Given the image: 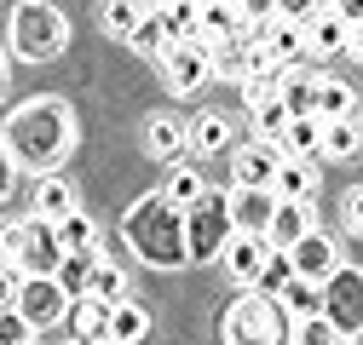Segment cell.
Here are the masks:
<instances>
[{"instance_id": "36", "label": "cell", "mask_w": 363, "mask_h": 345, "mask_svg": "<svg viewBox=\"0 0 363 345\" xmlns=\"http://www.w3.org/2000/svg\"><path fill=\"white\" fill-rule=\"evenodd\" d=\"M133 47H139V52H150V58H167V47H173V40H167V23L150 12V18L139 23V35H133Z\"/></svg>"}, {"instance_id": "42", "label": "cell", "mask_w": 363, "mask_h": 345, "mask_svg": "<svg viewBox=\"0 0 363 345\" xmlns=\"http://www.w3.org/2000/svg\"><path fill=\"white\" fill-rule=\"evenodd\" d=\"M225 6H237V12H242V6H248V0H225Z\"/></svg>"}, {"instance_id": "2", "label": "cell", "mask_w": 363, "mask_h": 345, "mask_svg": "<svg viewBox=\"0 0 363 345\" xmlns=\"http://www.w3.org/2000/svg\"><path fill=\"white\" fill-rule=\"evenodd\" d=\"M121 236L127 247L145 259V265L156 271H179V265H191V230H185V207H173L162 190L139 196L127 207V219H121Z\"/></svg>"}, {"instance_id": "11", "label": "cell", "mask_w": 363, "mask_h": 345, "mask_svg": "<svg viewBox=\"0 0 363 345\" xmlns=\"http://www.w3.org/2000/svg\"><path fill=\"white\" fill-rule=\"evenodd\" d=\"M110 322H116V305H104L93 293L69 305V339L75 345H110Z\"/></svg>"}, {"instance_id": "41", "label": "cell", "mask_w": 363, "mask_h": 345, "mask_svg": "<svg viewBox=\"0 0 363 345\" xmlns=\"http://www.w3.org/2000/svg\"><path fill=\"white\" fill-rule=\"evenodd\" d=\"M352 58H357V64H363V18H357V23H352Z\"/></svg>"}, {"instance_id": "16", "label": "cell", "mask_w": 363, "mask_h": 345, "mask_svg": "<svg viewBox=\"0 0 363 345\" xmlns=\"http://www.w3.org/2000/svg\"><path fill=\"white\" fill-rule=\"evenodd\" d=\"M271 253H277V247H271L265 236H237L231 247H225L219 265H225V276H231V282H259V271H265Z\"/></svg>"}, {"instance_id": "32", "label": "cell", "mask_w": 363, "mask_h": 345, "mask_svg": "<svg viewBox=\"0 0 363 345\" xmlns=\"http://www.w3.org/2000/svg\"><path fill=\"white\" fill-rule=\"evenodd\" d=\"M294 276H300V271H294V259H289V253H271V259H265V271H259V282H254V293H265V299H283Z\"/></svg>"}, {"instance_id": "9", "label": "cell", "mask_w": 363, "mask_h": 345, "mask_svg": "<svg viewBox=\"0 0 363 345\" xmlns=\"http://www.w3.org/2000/svg\"><path fill=\"white\" fill-rule=\"evenodd\" d=\"M283 150L271 139H254L231 156V172H237V190H277V172H283Z\"/></svg>"}, {"instance_id": "1", "label": "cell", "mask_w": 363, "mask_h": 345, "mask_svg": "<svg viewBox=\"0 0 363 345\" xmlns=\"http://www.w3.org/2000/svg\"><path fill=\"white\" fill-rule=\"evenodd\" d=\"M75 150V110L64 98H29L6 115V161L29 167V172H47Z\"/></svg>"}, {"instance_id": "13", "label": "cell", "mask_w": 363, "mask_h": 345, "mask_svg": "<svg viewBox=\"0 0 363 345\" xmlns=\"http://www.w3.org/2000/svg\"><path fill=\"white\" fill-rule=\"evenodd\" d=\"M317 230V213H311V201H277V219H271V247L277 253H294L306 236Z\"/></svg>"}, {"instance_id": "18", "label": "cell", "mask_w": 363, "mask_h": 345, "mask_svg": "<svg viewBox=\"0 0 363 345\" xmlns=\"http://www.w3.org/2000/svg\"><path fill=\"white\" fill-rule=\"evenodd\" d=\"M306 40H311L317 58H335V52L352 47V18H340V12H317V18L306 23Z\"/></svg>"}, {"instance_id": "20", "label": "cell", "mask_w": 363, "mask_h": 345, "mask_svg": "<svg viewBox=\"0 0 363 345\" xmlns=\"http://www.w3.org/2000/svg\"><path fill=\"white\" fill-rule=\"evenodd\" d=\"M75 213V190H69V179H58V172H47V179L35 185V219H69Z\"/></svg>"}, {"instance_id": "34", "label": "cell", "mask_w": 363, "mask_h": 345, "mask_svg": "<svg viewBox=\"0 0 363 345\" xmlns=\"http://www.w3.org/2000/svg\"><path fill=\"white\" fill-rule=\"evenodd\" d=\"M93 265H99L93 253H69V259H64L58 282H64V293H69V299H86V288H93Z\"/></svg>"}, {"instance_id": "30", "label": "cell", "mask_w": 363, "mask_h": 345, "mask_svg": "<svg viewBox=\"0 0 363 345\" xmlns=\"http://www.w3.org/2000/svg\"><path fill=\"white\" fill-rule=\"evenodd\" d=\"M145 334H150V311H145V305H133V299L116 305V322H110V339H116V345H139Z\"/></svg>"}, {"instance_id": "28", "label": "cell", "mask_w": 363, "mask_h": 345, "mask_svg": "<svg viewBox=\"0 0 363 345\" xmlns=\"http://www.w3.org/2000/svg\"><path fill=\"white\" fill-rule=\"evenodd\" d=\"M323 133H329V121L323 115H294V127H289V150L294 156H323Z\"/></svg>"}, {"instance_id": "45", "label": "cell", "mask_w": 363, "mask_h": 345, "mask_svg": "<svg viewBox=\"0 0 363 345\" xmlns=\"http://www.w3.org/2000/svg\"><path fill=\"white\" fill-rule=\"evenodd\" d=\"M110 345H116V339H110Z\"/></svg>"}, {"instance_id": "39", "label": "cell", "mask_w": 363, "mask_h": 345, "mask_svg": "<svg viewBox=\"0 0 363 345\" xmlns=\"http://www.w3.org/2000/svg\"><path fill=\"white\" fill-rule=\"evenodd\" d=\"M346 230H363V190H346Z\"/></svg>"}, {"instance_id": "22", "label": "cell", "mask_w": 363, "mask_h": 345, "mask_svg": "<svg viewBox=\"0 0 363 345\" xmlns=\"http://www.w3.org/2000/svg\"><path fill=\"white\" fill-rule=\"evenodd\" d=\"M225 150H231V121H225V115H196L191 121V156H225Z\"/></svg>"}, {"instance_id": "6", "label": "cell", "mask_w": 363, "mask_h": 345, "mask_svg": "<svg viewBox=\"0 0 363 345\" xmlns=\"http://www.w3.org/2000/svg\"><path fill=\"white\" fill-rule=\"evenodd\" d=\"M323 317L340 328V339H357V334H363V271L340 265V271L323 282Z\"/></svg>"}, {"instance_id": "19", "label": "cell", "mask_w": 363, "mask_h": 345, "mask_svg": "<svg viewBox=\"0 0 363 345\" xmlns=\"http://www.w3.org/2000/svg\"><path fill=\"white\" fill-rule=\"evenodd\" d=\"M202 12H208V6H196V0H167V6H156V18L167 23V40H173V47H185V40L202 35Z\"/></svg>"}, {"instance_id": "14", "label": "cell", "mask_w": 363, "mask_h": 345, "mask_svg": "<svg viewBox=\"0 0 363 345\" xmlns=\"http://www.w3.org/2000/svg\"><path fill=\"white\" fill-rule=\"evenodd\" d=\"M289 259H294V271H300L306 282H317V288H323V282L340 271V247H335L323 230H311V236H306V242H300Z\"/></svg>"}, {"instance_id": "40", "label": "cell", "mask_w": 363, "mask_h": 345, "mask_svg": "<svg viewBox=\"0 0 363 345\" xmlns=\"http://www.w3.org/2000/svg\"><path fill=\"white\" fill-rule=\"evenodd\" d=\"M335 12H340V18H352V23H357V18H363V0H335Z\"/></svg>"}, {"instance_id": "31", "label": "cell", "mask_w": 363, "mask_h": 345, "mask_svg": "<svg viewBox=\"0 0 363 345\" xmlns=\"http://www.w3.org/2000/svg\"><path fill=\"white\" fill-rule=\"evenodd\" d=\"M357 150H363V127H357V115H352V121H329V133H323V156L352 161Z\"/></svg>"}, {"instance_id": "29", "label": "cell", "mask_w": 363, "mask_h": 345, "mask_svg": "<svg viewBox=\"0 0 363 345\" xmlns=\"http://www.w3.org/2000/svg\"><path fill=\"white\" fill-rule=\"evenodd\" d=\"M58 242H64V253H93V242H99V225H93V213H69V219H58Z\"/></svg>"}, {"instance_id": "17", "label": "cell", "mask_w": 363, "mask_h": 345, "mask_svg": "<svg viewBox=\"0 0 363 345\" xmlns=\"http://www.w3.org/2000/svg\"><path fill=\"white\" fill-rule=\"evenodd\" d=\"M259 47H265V58L271 64H306V52H311V40H306V23H271L265 35H259Z\"/></svg>"}, {"instance_id": "5", "label": "cell", "mask_w": 363, "mask_h": 345, "mask_svg": "<svg viewBox=\"0 0 363 345\" xmlns=\"http://www.w3.org/2000/svg\"><path fill=\"white\" fill-rule=\"evenodd\" d=\"M185 230H191V265H213V259H225V247L242 236L237 219H231V196L208 190V196L185 213Z\"/></svg>"}, {"instance_id": "23", "label": "cell", "mask_w": 363, "mask_h": 345, "mask_svg": "<svg viewBox=\"0 0 363 345\" xmlns=\"http://www.w3.org/2000/svg\"><path fill=\"white\" fill-rule=\"evenodd\" d=\"M311 190H317V167L306 156H289L277 172V201H311Z\"/></svg>"}, {"instance_id": "12", "label": "cell", "mask_w": 363, "mask_h": 345, "mask_svg": "<svg viewBox=\"0 0 363 345\" xmlns=\"http://www.w3.org/2000/svg\"><path fill=\"white\" fill-rule=\"evenodd\" d=\"M231 219L242 236H271L277 219V190H231Z\"/></svg>"}, {"instance_id": "25", "label": "cell", "mask_w": 363, "mask_h": 345, "mask_svg": "<svg viewBox=\"0 0 363 345\" xmlns=\"http://www.w3.org/2000/svg\"><path fill=\"white\" fill-rule=\"evenodd\" d=\"M150 18V0H104V29L110 35H121V40H133L139 35V23Z\"/></svg>"}, {"instance_id": "10", "label": "cell", "mask_w": 363, "mask_h": 345, "mask_svg": "<svg viewBox=\"0 0 363 345\" xmlns=\"http://www.w3.org/2000/svg\"><path fill=\"white\" fill-rule=\"evenodd\" d=\"M208 75H213V47H202V40L167 47V58H162V81H167V93H196Z\"/></svg>"}, {"instance_id": "3", "label": "cell", "mask_w": 363, "mask_h": 345, "mask_svg": "<svg viewBox=\"0 0 363 345\" xmlns=\"http://www.w3.org/2000/svg\"><path fill=\"white\" fill-rule=\"evenodd\" d=\"M69 40V23L58 6H47V0H23V6H12V52L29 58V64H47L64 52Z\"/></svg>"}, {"instance_id": "27", "label": "cell", "mask_w": 363, "mask_h": 345, "mask_svg": "<svg viewBox=\"0 0 363 345\" xmlns=\"http://www.w3.org/2000/svg\"><path fill=\"white\" fill-rule=\"evenodd\" d=\"M86 293H93V299H104V305H127V271L121 265H110V259H99V265H93V288H86Z\"/></svg>"}, {"instance_id": "7", "label": "cell", "mask_w": 363, "mask_h": 345, "mask_svg": "<svg viewBox=\"0 0 363 345\" xmlns=\"http://www.w3.org/2000/svg\"><path fill=\"white\" fill-rule=\"evenodd\" d=\"M69 305H75V299L64 293V282H58V276H29V288H23V299H18L12 311H23L35 334H47V328L69 322Z\"/></svg>"}, {"instance_id": "43", "label": "cell", "mask_w": 363, "mask_h": 345, "mask_svg": "<svg viewBox=\"0 0 363 345\" xmlns=\"http://www.w3.org/2000/svg\"><path fill=\"white\" fill-rule=\"evenodd\" d=\"M156 6H167V0H150V12H156Z\"/></svg>"}, {"instance_id": "8", "label": "cell", "mask_w": 363, "mask_h": 345, "mask_svg": "<svg viewBox=\"0 0 363 345\" xmlns=\"http://www.w3.org/2000/svg\"><path fill=\"white\" fill-rule=\"evenodd\" d=\"M64 242H58V225L52 219H35L29 213V225H23V247H18V265L29 276H58L64 271Z\"/></svg>"}, {"instance_id": "4", "label": "cell", "mask_w": 363, "mask_h": 345, "mask_svg": "<svg viewBox=\"0 0 363 345\" xmlns=\"http://www.w3.org/2000/svg\"><path fill=\"white\" fill-rule=\"evenodd\" d=\"M294 339L283 299H265V293H242L231 311H225V345H283Z\"/></svg>"}, {"instance_id": "37", "label": "cell", "mask_w": 363, "mask_h": 345, "mask_svg": "<svg viewBox=\"0 0 363 345\" xmlns=\"http://www.w3.org/2000/svg\"><path fill=\"white\" fill-rule=\"evenodd\" d=\"M294 345H346V339L329 317H311V322H294Z\"/></svg>"}, {"instance_id": "35", "label": "cell", "mask_w": 363, "mask_h": 345, "mask_svg": "<svg viewBox=\"0 0 363 345\" xmlns=\"http://www.w3.org/2000/svg\"><path fill=\"white\" fill-rule=\"evenodd\" d=\"M254 127H259V139L277 144V139H289L294 115H289V104H283V98H271V104H259V110H254Z\"/></svg>"}, {"instance_id": "26", "label": "cell", "mask_w": 363, "mask_h": 345, "mask_svg": "<svg viewBox=\"0 0 363 345\" xmlns=\"http://www.w3.org/2000/svg\"><path fill=\"white\" fill-rule=\"evenodd\" d=\"M283 311H289L294 322L323 317V288H317V282H306V276H294V282H289V293H283Z\"/></svg>"}, {"instance_id": "38", "label": "cell", "mask_w": 363, "mask_h": 345, "mask_svg": "<svg viewBox=\"0 0 363 345\" xmlns=\"http://www.w3.org/2000/svg\"><path fill=\"white\" fill-rule=\"evenodd\" d=\"M277 18L283 23H311L317 18V0H277Z\"/></svg>"}, {"instance_id": "33", "label": "cell", "mask_w": 363, "mask_h": 345, "mask_svg": "<svg viewBox=\"0 0 363 345\" xmlns=\"http://www.w3.org/2000/svg\"><path fill=\"white\" fill-rule=\"evenodd\" d=\"M357 98H352V86L346 81H323V93H317V115L323 121H352Z\"/></svg>"}, {"instance_id": "24", "label": "cell", "mask_w": 363, "mask_h": 345, "mask_svg": "<svg viewBox=\"0 0 363 345\" xmlns=\"http://www.w3.org/2000/svg\"><path fill=\"white\" fill-rule=\"evenodd\" d=\"M317 93H323V81H317V75H300V69H289L277 98L289 104V115H317Z\"/></svg>"}, {"instance_id": "44", "label": "cell", "mask_w": 363, "mask_h": 345, "mask_svg": "<svg viewBox=\"0 0 363 345\" xmlns=\"http://www.w3.org/2000/svg\"><path fill=\"white\" fill-rule=\"evenodd\" d=\"M196 6H213V0H196Z\"/></svg>"}, {"instance_id": "21", "label": "cell", "mask_w": 363, "mask_h": 345, "mask_svg": "<svg viewBox=\"0 0 363 345\" xmlns=\"http://www.w3.org/2000/svg\"><path fill=\"white\" fill-rule=\"evenodd\" d=\"M162 196H167L173 207H185V213H191V207L208 196V185H202V172H196L191 161H179V167H167V179H162Z\"/></svg>"}, {"instance_id": "15", "label": "cell", "mask_w": 363, "mask_h": 345, "mask_svg": "<svg viewBox=\"0 0 363 345\" xmlns=\"http://www.w3.org/2000/svg\"><path fill=\"white\" fill-rule=\"evenodd\" d=\"M145 150H150L156 161H173V167H179V156H191V127L173 121V115H150V121H145Z\"/></svg>"}]
</instances>
